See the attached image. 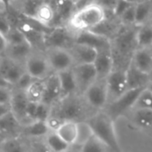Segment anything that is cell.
<instances>
[{"label":"cell","mask_w":152,"mask_h":152,"mask_svg":"<svg viewBox=\"0 0 152 152\" xmlns=\"http://www.w3.org/2000/svg\"><path fill=\"white\" fill-rule=\"evenodd\" d=\"M107 18L108 14L105 10L96 3H92L77 7L66 26L77 34L81 31L94 30Z\"/></svg>","instance_id":"6da1fadb"},{"label":"cell","mask_w":152,"mask_h":152,"mask_svg":"<svg viewBox=\"0 0 152 152\" xmlns=\"http://www.w3.org/2000/svg\"><path fill=\"white\" fill-rule=\"evenodd\" d=\"M51 115L62 122L72 121L79 123L86 121L94 113H92V110L88 107L82 95L73 94L62 97L53 105Z\"/></svg>","instance_id":"7a4b0ae2"},{"label":"cell","mask_w":152,"mask_h":152,"mask_svg":"<svg viewBox=\"0 0 152 152\" xmlns=\"http://www.w3.org/2000/svg\"><path fill=\"white\" fill-rule=\"evenodd\" d=\"M86 123L89 125L93 134L98 138L111 152H122L121 146L114 127V121L105 111H98L91 116Z\"/></svg>","instance_id":"3957f363"},{"label":"cell","mask_w":152,"mask_h":152,"mask_svg":"<svg viewBox=\"0 0 152 152\" xmlns=\"http://www.w3.org/2000/svg\"><path fill=\"white\" fill-rule=\"evenodd\" d=\"M145 88L142 89H133L127 90L121 96L114 100L113 102L108 103L105 106L103 111L115 122L120 117L127 114L131 110H133L138 101L141 94Z\"/></svg>","instance_id":"277c9868"},{"label":"cell","mask_w":152,"mask_h":152,"mask_svg":"<svg viewBox=\"0 0 152 152\" xmlns=\"http://www.w3.org/2000/svg\"><path fill=\"white\" fill-rule=\"evenodd\" d=\"M76 34L67 26H55L47 29L44 34V49L56 47L69 49L75 43Z\"/></svg>","instance_id":"5b68a950"},{"label":"cell","mask_w":152,"mask_h":152,"mask_svg":"<svg viewBox=\"0 0 152 152\" xmlns=\"http://www.w3.org/2000/svg\"><path fill=\"white\" fill-rule=\"evenodd\" d=\"M26 72L36 80H45L53 72L51 69L45 51L34 49L25 61Z\"/></svg>","instance_id":"8992f818"},{"label":"cell","mask_w":152,"mask_h":152,"mask_svg":"<svg viewBox=\"0 0 152 152\" xmlns=\"http://www.w3.org/2000/svg\"><path fill=\"white\" fill-rule=\"evenodd\" d=\"M85 102L92 110L96 112L104 109L108 102L106 79H97L82 94Z\"/></svg>","instance_id":"52a82bcc"},{"label":"cell","mask_w":152,"mask_h":152,"mask_svg":"<svg viewBox=\"0 0 152 152\" xmlns=\"http://www.w3.org/2000/svg\"><path fill=\"white\" fill-rule=\"evenodd\" d=\"M44 51L53 73H60L75 66L74 59L69 49L51 47L45 48Z\"/></svg>","instance_id":"ba28073f"},{"label":"cell","mask_w":152,"mask_h":152,"mask_svg":"<svg viewBox=\"0 0 152 152\" xmlns=\"http://www.w3.org/2000/svg\"><path fill=\"white\" fill-rule=\"evenodd\" d=\"M106 85L108 91V104L121 96L128 90L126 85V69L114 68V69L106 78Z\"/></svg>","instance_id":"9c48e42d"},{"label":"cell","mask_w":152,"mask_h":152,"mask_svg":"<svg viewBox=\"0 0 152 152\" xmlns=\"http://www.w3.org/2000/svg\"><path fill=\"white\" fill-rule=\"evenodd\" d=\"M29 17L41 27L49 29L55 23L56 13L54 5L46 0L40 1L37 4Z\"/></svg>","instance_id":"30bf717a"},{"label":"cell","mask_w":152,"mask_h":152,"mask_svg":"<svg viewBox=\"0 0 152 152\" xmlns=\"http://www.w3.org/2000/svg\"><path fill=\"white\" fill-rule=\"evenodd\" d=\"M72 70L77 85V94L82 95L86 90L93 85L97 79V72L94 65L92 64H76Z\"/></svg>","instance_id":"8fae6325"},{"label":"cell","mask_w":152,"mask_h":152,"mask_svg":"<svg viewBox=\"0 0 152 152\" xmlns=\"http://www.w3.org/2000/svg\"><path fill=\"white\" fill-rule=\"evenodd\" d=\"M25 72V64L14 61L4 55L0 57V76L12 87Z\"/></svg>","instance_id":"7c38bea8"},{"label":"cell","mask_w":152,"mask_h":152,"mask_svg":"<svg viewBox=\"0 0 152 152\" xmlns=\"http://www.w3.org/2000/svg\"><path fill=\"white\" fill-rule=\"evenodd\" d=\"M28 102L29 101L28 100L25 92L12 88V94L10 102L11 112L22 126L29 123L27 117V108Z\"/></svg>","instance_id":"4fadbf2b"},{"label":"cell","mask_w":152,"mask_h":152,"mask_svg":"<svg viewBox=\"0 0 152 152\" xmlns=\"http://www.w3.org/2000/svg\"><path fill=\"white\" fill-rule=\"evenodd\" d=\"M62 98L60 80L56 73L51 74L44 80V94L42 102L53 107Z\"/></svg>","instance_id":"5bb4252c"},{"label":"cell","mask_w":152,"mask_h":152,"mask_svg":"<svg viewBox=\"0 0 152 152\" xmlns=\"http://www.w3.org/2000/svg\"><path fill=\"white\" fill-rule=\"evenodd\" d=\"M75 42L95 48L96 50L110 48L111 40L95 31H81L76 34Z\"/></svg>","instance_id":"9a60e30c"},{"label":"cell","mask_w":152,"mask_h":152,"mask_svg":"<svg viewBox=\"0 0 152 152\" xmlns=\"http://www.w3.org/2000/svg\"><path fill=\"white\" fill-rule=\"evenodd\" d=\"M94 65L97 72L98 79H106L114 69V59L111 47L98 50Z\"/></svg>","instance_id":"2e32d148"},{"label":"cell","mask_w":152,"mask_h":152,"mask_svg":"<svg viewBox=\"0 0 152 152\" xmlns=\"http://www.w3.org/2000/svg\"><path fill=\"white\" fill-rule=\"evenodd\" d=\"M22 125L13 116L12 112L8 113L2 118H0V139L1 142L21 136Z\"/></svg>","instance_id":"e0dca14e"},{"label":"cell","mask_w":152,"mask_h":152,"mask_svg":"<svg viewBox=\"0 0 152 152\" xmlns=\"http://www.w3.org/2000/svg\"><path fill=\"white\" fill-rule=\"evenodd\" d=\"M76 64H94L98 50L91 46L74 43L69 49Z\"/></svg>","instance_id":"ac0fdd59"},{"label":"cell","mask_w":152,"mask_h":152,"mask_svg":"<svg viewBox=\"0 0 152 152\" xmlns=\"http://www.w3.org/2000/svg\"><path fill=\"white\" fill-rule=\"evenodd\" d=\"M126 74L128 90L146 88L150 83L148 73L138 69L131 62L126 69Z\"/></svg>","instance_id":"d6986e66"},{"label":"cell","mask_w":152,"mask_h":152,"mask_svg":"<svg viewBox=\"0 0 152 152\" xmlns=\"http://www.w3.org/2000/svg\"><path fill=\"white\" fill-rule=\"evenodd\" d=\"M50 129L45 121H32L22 126L21 136L28 141L44 139L49 133Z\"/></svg>","instance_id":"ffe728a7"},{"label":"cell","mask_w":152,"mask_h":152,"mask_svg":"<svg viewBox=\"0 0 152 152\" xmlns=\"http://www.w3.org/2000/svg\"><path fill=\"white\" fill-rule=\"evenodd\" d=\"M33 50L34 48L29 42L20 45H8L4 55L14 61L25 64L26 60Z\"/></svg>","instance_id":"44dd1931"},{"label":"cell","mask_w":152,"mask_h":152,"mask_svg":"<svg viewBox=\"0 0 152 152\" xmlns=\"http://www.w3.org/2000/svg\"><path fill=\"white\" fill-rule=\"evenodd\" d=\"M52 113V107L40 102H28L27 108V117L29 122L45 121L46 122Z\"/></svg>","instance_id":"7402d4cb"},{"label":"cell","mask_w":152,"mask_h":152,"mask_svg":"<svg viewBox=\"0 0 152 152\" xmlns=\"http://www.w3.org/2000/svg\"><path fill=\"white\" fill-rule=\"evenodd\" d=\"M131 63L138 69L149 73L152 69V53L149 48H137L134 53Z\"/></svg>","instance_id":"603a6c76"},{"label":"cell","mask_w":152,"mask_h":152,"mask_svg":"<svg viewBox=\"0 0 152 152\" xmlns=\"http://www.w3.org/2000/svg\"><path fill=\"white\" fill-rule=\"evenodd\" d=\"M58 75L62 97L78 94H77V85L74 76V72L72 69L61 71L60 73H56Z\"/></svg>","instance_id":"cb8c5ba5"},{"label":"cell","mask_w":152,"mask_h":152,"mask_svg":"<svg viewBox=\"0 0 152 152\" xmlns=\"http://www.w3.org/2000/svg\"><path fill=\"white\" fill-rule=\"evenodd\" d=\"M0 152H29V141L22 136L6 139L0 142Z\"/></svg>","instance_id":"d4e9b609"},{"label":"cell","mask_w":152,"mask_h":152,"mask_svg":"<svg viewBox=\"0 0 152 152\" xmlns=\"http://www.w3.org/2000/svg\"><path fill=\"white\" fill-rule=\"evenodd\" d=\"M55 133L70 147H73L77 139V123L64 121Z\"/></svg>","instance_id":"484cf974"},{"label":"cell","mask_w":152,"mask_h":152,"mask_svg":"<svg viewBox=\"0 0 152 152\" xmlns=\"http://www.w3.org/2000/svg\"><path fill=\"white\" fill-rule=\"evenodd\" d=\"M131 115L132 122L143 130H152V110L134 108Z\"/></svg>","instance_id":"4316f807"},{"label":"cell","mask_w":152,"mask_h":152,"mask_svg":"<svg viewBox=\"0 0 152 152\" xmlns=\"http://www.w3.org/2000/svg\"><path fill=\"white\" fill-rule=\"evenodd\" d=\"M152 21V1L135 4V27H140Z\"/></svg>","instance_id":"83f0119b"},{"label":"cell","mask_w":152,"mask_h":152,"mask_svg":"<svg viewBox=\"0 0 152 152\" xmlns=\"http://www.w3.org/2000/svg\"><path fill=\"white\" fill-rule=\"evenodd\" d=\"M135 40L137 48H150L152 45V23L136 27Z\"/></svg>","instance_id":"f1b7e54d"},{"label":"cell","mask_w":152,"mask_h":152,"mask_svg":"<svg viewBox=\"0 0 152 152\" xmlns=\"http://www.w3.org/2000/svg\"><path fill=\"white\" fill-rule=\"evenodd\" d=\"M44 142L52 152H65L71 148L55 132H50L44 138Z\"/></svg>","instance_id":"f546056e"},{"label":"cell","mask_w":152,"mask_h":152,"mask_svg":"<svg viewBox=\"0 0 152 152\" xmlns=\"http://www.w3.org/2000/svg\"><path fill=\"white\" fill-rule=\"evenodd\" d=\"M25 93L29 102H42L44 94V80H35Z\"/></svg>","instance_id":"4dcf8cb0"},{"label":"cell","mask_w":152,"mask_h":152,"mask_svg":"<svg viewBox=\"0 0 152 152\" xmlns=\"http://www.w3.org/2000/svg\"><path fill=\"white\" fill-rule=\"evenodd\" d=\"M77 151L79 152H107L109 149L93 134Z\"/></svg>","instance_id":"1f68e13d"},{"label":"cell","mask_w":152,"mask_h":152,"mask_svg":"<svg viewBox=\"0 0 152 152\" xmlns=\"http://www.w3.org/2000/svg\"><path fill=\"white\" fill-rule=\"evenodd\" d=\"M92 135V130L86 121L77 123V139L75 145L71 148L78 150Z\"/></svg>","instance_id":"d6a6232c"},{"label":"cell","mask_w":152,"mask_h":152,"mask_svg":"<svg viewBox=\"0 0 152 152\" xmlns=\"http://www.w3.org/2000/svg\"><path fill=\"white\" fill-rule=\"evenodd\" d=\"M6 41L8 45H20L28 42L25 34L16 26L13 25L8 35L6 36Z\"/></svg>","instance_id":"836d02e7"},{"label":"cell","mask_w":152,"mask_h":152,"mask_svg":"<svg viewBox=\"0 0 152 152\" xmlns=\"http://www.w3.org/2000/svg\"><path fill=\"white\" fill-rule=\"evenodd\" d=\"M118 20L124 28L135 27V4L130 6Z\"/></svg>","instance_id":"e575fe53"},{"label":"cell","mask_w":152,"mask_h":152,"mask_svg":"<svg viewBox=\"0 0 152 152\" xmlns=\"http://www.w3.org/2000/svg\"><path fill=\"white\" fill-rule=\"evenodd\" d=\"M134 108L146 109L152 110V94L149 92L146 88L141 94L138 101L136 102Z\"/></svg>","instance_id":"d590c367"},{"label":"cell","mask_w":152,"mask_h":152,"mask_svg":"<svg viewBox=\"0 0 152 152\" xmlns=\"http://www.w3.org/2000/svg\"><path fill=\"white\" fill-rule=\"evenodd\" d=\"M36 79H34L31 76H29L27 72H25L20 78L16 82V84L12 86V88L17 89V90H20L23 92H26L27 89L30 86V85L35 81Z\"/></svg>","instance_id":"8d00e7d4"},{"label":"cell","mask_w":152,"mask_h":152,"mask_svg":"<svg viewBox=\"0 0 152 152\" xmlns=\"http://www.w3.org/2000/svg\"><path fill=\"white\" fill-rule=\"evenodd\" d=\"M29 152H52L47 147L44 139L29 141Z\"/></svg>","instance_id":"74e56055"},{"label":"cell","mask_w":152,"mask_h":152,"mask_svg":"<svg viewBox=\"0 0 152 152\" xmlns=\"http://www.w3.org/2000/svg\"><path fill=\"white\" fill-rule=\"evenodd\" d=\"M13 27L12 22L7 17L6 13L0 14V33L6 37L12 28Z\"/></svg>","instance_id":"f35d334b"},{"label":"cell","mask_w":152,"mask_h":152,"mask_svg":"<svg viewBox=\"0 0 152 152\" xmlns=\"http://www.w3.org/2000/svg\"><path fill=\"white\" fill-rule=\"evenodd\" d=\"M119 0H95V3L102 7L108 15L113 16V12Z\"/></svg>","instance_id":"ab89813d"},{"label":"cell","mask_w":152,"mask_h":152,"mask_svg":"<svg viewBox=\"0 0 152 152\" xmlns=\"http://www.w3.org/2000/svg\"><path fill=\"white\" fill-rule=\"evenodd\" d=\"M133 4L129 3L126 0H119L118 3L117 4V6L115 7V10L113 12V16L117 19H118L130 6Z\"/></svg>","instance_id":"60d3db41"},{"label":"cell","mask_w":152,"mask_h":152,"mask_svg":"<svg viewBox=\"0 0 152 152\" xmlns=\"http://www.w3.org/2000/svg\"><path fill=\"white\" fill-rule=\"evenodd\" d=\"M12 87L0 86V104H8L11 102Z\"/></svg>","instance_id":"b9f144b4"},{"label":"cell","mask_w":152,"mask_h":152,"mask_svg":"<svg viewBox=\"0 0 152 152\" xmlns=\"http://www.w3.org/2000/svg\"><path fill=\"white\" fill-rule=\"evenodd\" d=\"M7 45H8V44H7L5 37L0 33V56L4 55V53L7 48Z\"/></svg>","instance_id":"7bdbcfd3"},{"label":"cell","mask_w":152,"mask_h":152,"mask_svg":"<svg viewBox=\"0 0 152 152\" xmlns=\"http://www.w3.org/2000/svg\"><path fill=\"white\" fill-rule=\"evenodd\" d=\"M11 112V107L10 103L8 104H0V118L7 115L8 113Z\"/></svg>","instance_id":"ee69618b"},{"label":"cell","mask_w":152,"mask_h":152,"mask_svg":"<svg viewBox=\"0 0 152 152\" xmlns=\"http://www.w3.org/2000/svg\"><path fill=\"white\" fill-rule=\"evenodd\" d=\"M7 10H8V8H7V6L5 5V4L4 3V1H3V0H0V14H2V13H6Z\"/></svg>","instance_id":"f6af8a7d"},{"label":"cell","mask_w":152,"mask_h":152,"mask_svg":"<svg viewBox=\"0 0 152 152\" xmlns=\"http://www.w3.org/2000/svg\"><path fill=\"white\" fill-rule=\"evenodd\" d=\"M0 86H5V87H12L1 76H0Z\"/></svg>","instance_id":"bcb514c9"},{"label":"cell","mask_w":152,"mask_h":152,"mask_svg":"<svg viewBox=\"0 0 152 152\" xmlns=\"http://www.w3.org/2000/svg\"><path fill=\"white\" fill-rule=\"evenodd\" d=\"M126 1H128L132 4H141V3H143L146 1H150V0H126Z\"/></svg>","instance_id":"7dc6e473"},{"label":"cell","mask_w":152,"mask_h":152,"mask_svg":"<svg viewBox=\"0 0 152 152\" xmlns=\"http://www.w3.org/2000/svg\"><path fill=\"white\" fill-rule=\"evenodd\" d=\"M4 1V3L5 4V5L7 6V8L9 9L11 6H12V3L15 1V0H3Z\"/></svg>","instance_id":"c3c4849f"},{"label":"cell","mask_w":152,"mask_h":152,"mask_svg":"<svg viewBox=\"0 0 152 152\" xmlns=\"http://www.w3.org/2000/svg\"><path fill=\"white\" fill-rule=\"evenodd\" d=\"M146 89L152 94V82H150V83H149V85L147 86Z\"/></svg>","instance_id":"681fc988"},{"label":"cell","mask_w":152,"mask_h":152,"mask_svg":"<svg viewBox=\"0 0 152 152\" xmlns=\"http://www.w3.org/2000/svg\"><path fill=\"white\" fill-rule=\"evenodd\" d=\"M67 1H69V2H71V3H73V4H75L77 6V4H79V2H80L81 0H67Z\"/></svg>","instance_id":"f907efd6"},{"label":"cell","mask_w":152,"mask_h":152,"mask_svg":"<svg viewBox=\"0 0 152 152\" xmlns=\"http://www.w3.org/2000/svg\"><path fill=\"white\" fill-rule=\"evenodd\" d=\"M65 152H79L77 150H76V149H74V148H70V149H69L68 151H66Z\"/></svg>","instance_id":"816d5d0a"},{"label":"cell","mask_w":152,"mask_h":152,"mask_svg":"<svg viewBox=\"0 0 152 152\" xmlns=\"http://www.w3.org/2000/svg\"><path fill=\"white\" fill-rule=\"evenodd\" d=\"M148 75H149V78H150V82H152V69L148 73Z\"/></svg>","instance_id":"f5cc1de1"},{"label":"cell","mask_w":152,"mask_h":152,"mask_svg":"<svg viewBox=\"0 0 152 152\" xmlns=\"http://www.w3.org/2000/svg\"><path fill=\"white\" fill-rule=\"evenodd\" d=\"M149 49H150L151 53H152V45H151V47H150V48H149Z\"/></svg>","instance_id":"db71d44e"},{"label":"cell","mask_w":152,"mask_h":152,"mask_svg":"<svg viewBox=\"0 0 152 152\" xmlns=\"http://www.w3.org/2000/svg\"><path fill=\"white\" fill-rule=\"evenodd\" d=\"M0 142H1V139H0Z\"/></svg>","instance_id":"11a10c76"},{"label":"cell","mask_w":152,"mask_h":152,"mask_svg":"<svg viewBox=\"0 0 152 152\" xmlns=\"http://www.w3.org/2000/svg\"><path fill=\"white\" fill-rule=\"evenodd\" d=\"M151 23H152V21H151Z\"/></svg>","instance_id":"9f6ffc18"},{"label":"cell","mask_w":152,"mask_h":152,"mask_svg":"<svg viewBox=\"0 0 152 152\" xmlns=\"http://www.w3.org/2000/svg\"><path fill=\"white\" fill-rule=\"evenodd\" d=\"M0 57H1V56H0Z\"/></svg>","instance_id":"6f0895ef"},{"label":"cell","mask_w":152,"mask_h":152,"mask_svg":"<svg viewBox=\"0 0 152 152\" xmlns=\"http://www.w3.org/2000/svg\"><path fill=\"white\" fill-rule=\"evenodd\" d=\"M151 1H152V0H151Z\"/></svg>","instance_id":"680465c9"}]
</instances>
